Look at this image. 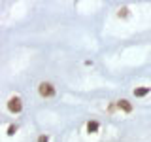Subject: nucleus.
I'll list each match as a JSON object with an SVG mask.
<instances>
[{
    "instance_id": "f257e3e1",
    "label": "nucleus",
    "mask_w": 151,
    "mask_h": 142,
    "mask_svg": "<svg viewBox=\"0 0 151 142\" xmlns=\"http://www.w3.org/2000/svg\"><path fill=\"white\" fill-rule=\"evenodd\" d=\"M38 93H40L42 97H53V95H55V87H53V83H49V82H42L40 85H38Z\"/></svg>"
},
{
    "instance_id": "f03ea898",
    "label": "nucleus",
    "mask_w": 151,
    "mask_h": 142,
    "mask_svg": "<svg viewBox=\"0 0 151 142\" xmlns=\"http://www.w3.org/2000/svg\"><path fill=\"white\" fill-rule=\"evenodd\" d=\"M8 110L12 112V114H19V112L23 110V101L19 97H12L8 101Z\"/></svg>"
},
{
    "instance_id": "7ed1b4c3",
    "label": "nucleus",
    "mask_w": 151,
    "mask_h": 142,
    "mask_svg": "<svg viewBox=\"0 0 151 142\" xmlns=\"http://www.w3.org/2000/svg\"><path fill=\"white\" fill-rule=\"evenodd\" d=\"M117 106H119L123 112H132V104L127 101V99H121V101L117 102Z\"/></svg>"
},
{
    "instance_id": "20e7f679",
    "label": "nucleus",
    "mask_w": 151,
    "mask_h": 142,
    "mask_svg": "<svg viewBox=\"0 0 151 142\" xmlns=\"http://www.w3.org/2000/svg\"><path fill=\"white\" fill-rule=\"evenodd\" d=\"M151 91V87H138V89H134V97H145Z\"/></svg>"
},
{
    "instance_id": "39448f33",
    "label": "nucleus",
    "mask_w": 151,
    "mask_h": 142,
    "mask_svg": "<svg viewBox=\"0 0 151 142\" xmlns=\"http://www.w3.org/2000/svg\"><path fill=\"white\" fill-rule=\"evenodd\" d=\"M87 131H89V133H96V131H98V123H96V121H89V123H87Z\"/></svg>"
},
{
    "instance_id": "423d86ee",
    "label": "nucleus",
    "mask_w": 151,
    "mask_h": 142,
    "mask_svg": "<svg viewBox=\"0 0 151 142\" xmlns=\"http://www.w3.org/2000/svg\"><path fill=\"white\" fill-rule=\"evenodd\" d=\"M17 129H19L17 125H9V127H8V135H9V136H13V135L17 133Z\"/></svg>"
},
{
    "instance_id": "0eeeda50",
    "label": "nucleus",
    "mask_w": 151,
    "mask_h": 142,
    "mask_svg": "<svg viewBox=\"0 0 151 142\" xmlns=\"http://www.w3.org/2000/svg\"><path fill=\"white\" fill-rule=\"evenodd\" d=\"M117 15H119V17H127V15H129V8H121Z\"/></svg>"
},
{
    "instance_id": "6e6552de",
    "label": "nucleus",
    "mask_w": 151,
    "mask_h": 142,
    "mask_svg": "<svg viewBox=\"0 0 151 142\" xmlns=\"http://www.w3.org/2000/svg\"><path fill=\"white\" fill-rule=\"evenodd\" d=\"M38 142H49V136H47V135H40V136H38Z\"/></svg>"
}]
</instances>
